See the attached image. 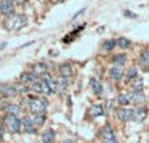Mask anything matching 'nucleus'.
Listing matches in <instances>:
<instances>
[{"label": "nucleus", "instance_id": "obj_22", "mask_svg": "<svg viewBox=\"0 0 149 143\" xmlns=\"http://www.w3.org/2000/svg\"><path fill=\"white\" fill-rule=\"evenodd\" d=\"M88 112H90V114H91V117L93 118H95V117H99V116H102L103 114V108H102V105H93V107L88 109Z\"/></svg>", "mask_w": 149, "mask_h": 143}, {"label": "nucleus", "instance_id": "obj_6", "mask_svg": "<svg viewBox=\"0 0 149 143\" xmlns=\"http://www.w3.org/2000/svg\"><path fill=\"white\" fill-rule=\"evenodd\" d=\"M32 91L36 93H40V95H50L52 93L50 88L48 87V84L44 80H38L37 83H34L32 85Z\"/></svg>", "mask_w": 149, "mask_h": 143}, {"label": "nucleus", "instance_id": "obj_21", "mask_svg": "<svg viewBox=\"0 0 149 143\" xmlns=\"http://www.w3.org/2000/svg\"><path fill=\"white\" fill-rule=\"evenodd\" d=\"M136 78H137V68L136 67H130L128 68V71H127V74H125V81L127 83H130V81L135 80Z\"/></svg>", "mask_w": 149, "mask_h": 143}, {"label": "nucleus", "instance_id": "obj_32", "mask_svg": "<svg viewBox=\"0 0 149 143\" xmlns=\"http://www.w3.org/2000/svg\"><path fill=\"white\" fill-rule=\"evenodd\" d=\"M83 12H84V9H81V11H79L78 13H75V14H74V17H73V19H71V20H75L77 17H79V16H81L82 13H83Z\"/></svg>", "mask_w": 149, "mask_h": 143}, {"label": "nucleus", "instance_id": "obj_15", "mask_svg": "<svg viewBox=\"0 0 149 143\" xmlns=\"http://www.w3.org/2000/svg\"><path fill=\"white\" fill-rule=\"evenodd\" d=\"M146 116H148L146 109L141 107V108H139V109H136L135 112H133V121H135V122H143V121L146 118Z\"/></svg>", "mask_w": 149, "mask_h": 143}, {"label": "nucleus", "instance_id": "obj_23", "mask_svg": "<svg viewBox=\"0 0 149 143\" xmlns=\"http://www.w3.org/2000/svg\"><path fill=\"white\" fill-rule=\"evenodd\" d=\"M116 45H118V47L121 49V50H127V49L130 47L131 42H130V39H127L125 37H119L118 41H116Z\"/></svg>", "mask_w": 149, "mask_h": 143}, {"label": "nucleus", "instance_id": "obj_35", "mask_svg": "<svg viewBox=\"0 0 149 143\" xmlns=\"http://www.w3.org/2000/svg\"><path fill=\"white\" fill-rule=\"evenodd\" d=\"M61 143H74L73 140H63V142H61Z\"/></svg>", "mask_w": 149, "mask_h": 143}, {"label": "nucleus", "instance_id": "obj_25", "mask_svg": "<svg viewBox=\"0 0 149 143\" xmlns=\"http://www.w3.org/2000/svg\"><path fill=\"white\" fill-rule=\"evenodd\" d=\"M69 83H68V79L66 78H62L59 76V79H57V88H58V92H62L68 88Z\"/></svg>", "mask_w": 149, "mask_h": 143}, {"label": "nucleus", "instance_id": "obj_26", "mask_svg": "<svg viewBox=\"0 0 149 143\" xmlns=\"http://www.w3.org/2000/svg\"><path fill=\"white\" fill-rule=\"evenodd\" d=\"M118 102L120 105H123V107H125V105H128L131 102L130 100V95H125V93H120V95H118Z\"/></svg>", "mask_w": 149, "mask_h": 143}, {"label": "nucleus", "instance_id": "obj_27", "mask_svg": "<svg viewBox=\"0 0 149 143\" xmlns=\"http://www.w3.org/2000/svg\"><path fill=\"white\" fill-rule=\"evenodd\" d=\"M125 54H118V55H115L112 58V62L115 63V66H123L124 63H125Z\"/></svg>", "mask_w": 149, "mask_h": 143}, {"label": "nucleus", "instance_id": "obj_33", "mask_svg": "<svg viewBox=\"0 0 149 143\" xmlns=\"http://www.w3.org/2000/svg\"><path fill=\"white\" fill-rule=\"evenodd\" d=\"M15 1H16L17 4H24L26 1V0H15Z\"/></svg>", "mask_w": 149, "mask_h": 143}, {"label": "nucleus", "instance_id": "obj_29", "mask_svg": "<svg viewBox=\"0 0 149 143\" xmlns=\"http://www.w3.org/2000/svg\"><path fill=\"white\" fill-rule=\"evenodd\" d=\"M45 114H37V116H33V124L36 126H42V125L45 124Z\"/></svg>", "mask_w": 149, "mask_h": 143}, {"label": "nucleus", "instance_id": "obj_38", "mask_svg": "<svg viewBox=\"0 0 149 143\" xmlns=\"http://www.w3.org/2000/svg\"><path fill=\"white\" fill-rule=\"evenodd\" d=\"M0 1H1V0H0Z\"/></svg>", "mask_w": 149, "mask_h": 143}, {"label": "nucleus", "instance_id": "obj_31", "mask_svg": "<svg viewBox=\"0 0 149 143\" xmlns=\"http://www.w3.org/2000/svg\"><path fill=\"white\" fill-rule=\"evenodd\" d=\"M123 14L125 17H128V19H137V14H136L135 12H132V11H128V9H125V11L123 12Z\"/></svg>", "mask_w": 149, "mask_h": 143}, {"label": "nucleus", "instance_id": "obj_34", "mask_svg": "<svg viewBox=\"0 0 149 143\" xmlns=\"http://www.w3.org/2000/svg\"><path fill=\"white\" fill-rule=\"evenodd\" d=\"M6 46H7V42H3L1 45H0V50H3V49H6Z\"/></svg>", "mask_w": 149, "mask_h": 143}, {"label": "nucleus", "instance_id": "obj_37", "mask_svg": "<svg viewBox=\"0 0 149 143\" xmlns=\"http://www.w3.org/2000/svg\"><path fill=\"white\" fill-rule=\"evenodd\" d=\"M148 127H149V125H148Z\"/></svg>", "mask_w": 149, "mask_h": 143}, {"label": "nucleus", "instance_id": "obj_9", "mask_svg": "<svg viewBox=\"0 0 149 143\" xmlns=\"http://www.w3.org/2000/svg\"><path fill=\"white\" fill-rule=\"evenodd\" d=\"M20 81H21L23 84L33 85L34 83H37V81H38V76H37L33 71H31V72H24L23 75L20 76Z\"/></svg>", "mask_w": 149, "mask_h": 143}, {"label": "nucleus", "instance_id": "obj_14", "mask_svg": "<svg viewBox=\"0 0 149 143\" xmlns=\"http://www.w3.org/2000/svg\"><path fill=\"white\" fill-rule=\"evenodd\" d=\"M58 72L59 75L62 76V78H70L71 75H73V68H71V66L69 65V63H63V65H61L58 67Z\"/></svg>", "mask_w": 149, "mask_h": 143}, {"label": "nucleus", "instance_id": "obj_19", "mask_svg": "<svg viewBox=\"0 0 149 143\" xmlns=\"http://www.w3.org/2000/svg\"><path fill=\"white\" fill-rule=\"evenodd\" d=\"M4 110H6L7 116H17L20 113V107L16 104H9V105H7Z\"/></svg>", "mask_w": 149, "mask_h": 143}, {"label": "nucleus", "instance_id": "obj_28", "mask_svg": "<svg viewBox=\"0 0 149 143\" xmlns=\"http://www.w3.org/2000/svg\"><path fill=\"white\" fill-rule=\"evenodd\" d=\"M115 45H116V41H113V39H106L103 42V45H102V49L104 51H111L115 47Z\"/></svg>", "mask_w": 149, "mask_h": 143}, {"label": "nucleus", "instance_id": "obj_17", "mask_svg": "<svg viewBox=\"0 0 149 143\" xmlns=\"http://www.w3.org/2000/svg\"><path fill=\"white\" fill-rule=\"evenodd\" d=\"M90 85H91V88H93V92L95 93V95H100V93L103 92V87H102L100 81H99L98 79L91 78V80H90Z\"/></svg>", "mask_w": 149, "mask_h": 143}, {"label": "nucleus", "instance_id": "obj_3", "mask_svg": "<svg viewBox=\"0 0 149 143\" xmlns=\"http://www.w3.org/2000/svg\"><path fill=\"white\" fill-rule=\"evenodd\" d=\"M4 125H6L7 130L12 134H16L20 131V127H21V122L17 118V116H6L4 118Z\"/></svg>", "mask_w": 149, "mask_h": 143}, {"label": "nucleus", "instance_id": "obj_39", "mask_svg": "<svg viewBox=\"0 0 149 143\" xmlns=\"http://www.w3.org/2000/svg\"><path fill=\"white\" fill-rule=\"evenodd\" d=\"M148 143H149V142H148Z\"/></svg>", "mask_w": 149, "mask_h": 143}, {"label": "nucleus", "instance_id": "obj_13", "mask_svg": "<svg viewBox=\"0 0 149 143\" xmlns=\"http://www.w3.org/2000/svg\"><path fill=\"white\" fill-rule=\"evenodd\" d=\"M108 74H110V78L112 80L119 81L121 79V76H123V68L120 66H113V67L110 68V72Z\"/></svg>", "mask_w": 149, "mask_h": 143}, {"label": "nucleus", "instance_id": "obj_8", "mask_svg": "<svg viewBox=\"0 0 149 143\" xmlns=\"http://www.w3.org/2000/svg\"><path fill=\"white\" fill-rule=\"evenodd\" d=\"M21 122V126H23V130L28 134H34L36 133V129H34V124H33V120L28 116H24L23 120H20Z\"/></svg>", "mask_w": 149, "mask_h": 143}, {"label": "nucleus", "instance_id": "obj_1", "mask_svg": "<svg viewBox=\"0 0 149 143\" xmlns=\"http://www.w3.org/2000/svg\"><path fill=\"white\" fill-rule=\"evenodd\" d=\"M28 24V17L25 14H11L7 17V20L4 21V26L7 30L9 32H17L20 29H23L24 26H26Z\"/></svg>", "mask_w": 149, "mask_h": 143}, {"label": "nucleus", "instance_id": "obj_5", "mask_svg": "<svg viewBox=\"0 0 149 143\" xmlns=\"http://www.w3.org/2000/svg\"><path fill=\"white\" fill-rule=\"evenodd\" d=\"M133 109L130 108H120L116 110V117L121 121V122H128V121H133Z\"/></svg>", "mask_w": 149, "mask_h": 143}, {"label": "nucleus", "instance_id": "obj_20", "mask_svg": "<svg viewBox=\"0 0 149 143\" xmlns=\"http://www.w3.org/2000/svg\"><path fill=\"white\" fill-rule=\"evenodd\" d=\"M130 100L132 101V102H135V104H141L144 101V95L143 92H131L130 95Z\"/></svg>", "mask_w": 149, "mask_h": 143}, {"label": "nucleus", "instance_id": "obj_11", "mask_svg": "<svg viewBox=\"0 0 149 143\" xmlns=\"http://www.w3.org/2000/svg\"><path fill=\"white\" fill-rule=\"evenodd\" d=\"M0 12L6 16H11L13 12V1L12 0H1L0 1Z\"/></svg>", "mask_w": 149, "mask_h": 143}, {"label": "nucleus", "instance_id": "obj_24", "mask_svg": "<svg viewBox=\"0 0 149 143\" xmlns=\"http://www.w3.org/2000/svg\"><path fill=\"white\" fill-rule=\"evenodd\" d=\"M33 72L36 74L37 76L44 75V74L46 72V66L44 65V63H36V65L33 66Z\"/></svg>", "mask_w": 149, "mask_h": 143}, {"label": "nucleus", "instance_id": "obj_12", "mask_svg": "<svg viewBox=\"0 0 149 143\" xmlns=\"http://www.w3.org/2000/svg\"><path fill=\"white\" fill-rule=\"evenodd\" d=\"M139 65H140L144 70L149 68V47L144 49V50L141 51L140 56H139Z\"/></svg>", "mask_w": 149, "mask_h": 143}, {"label": "nucleus", "instance_id": "obj_7", "mask_svg": "<svg viewBox=\"0 0 149 143\" xmlns=\"http://www.w3.org/2000/svg\"><path fill=\"white\" fill-rule=\"evenodd\" d=\"M0 93L4 96V97H13L17 95L16 87L9 83H1L0 84Z\"/></svg>", "mask_w": 149, "mask_h": 143}, {"label": "nucleus", "instance_id": "obj_2", "mask_svg": "<svg viewBox=\"0 0 149 143\" xmlns=\"http://www.w3.org/2000/svg\"><path fill=\"white\" fill-rule=\"evenodd\" d=\"M28 107H29V112L33 116L44 114L46 108H48V101L41 97H32L28 101Z\"/></svg>", "mask_w": 149, "mask_h": 143}, {"label": "nucleus", "instance_id": "obj_18", "mask_svg": "<svg viewBox=\"0 0 149 143\" xmlns=\"http://www.w3.org/2000/svg\"><path fill=\"white\" fill-rule=\"evenodd\" d=\"M132 91L133 92H143V88H144V81L143 78H136L135 80H132Z\"/></svg>", "mask_w": 149, "mask_h": 143}, {"label": "nucleus", "instance_id": "obj_30", "mask_svg": "<svg viewBox=\"0 0 149 143\" xmlns=\"http://www.w3.org/2000/svg\"><path fill=\"white\" fill-rule=\"evenodd\" d=\"M16 91H17V93H26L29 89L25 84H19V85H16Z\"/></svg>", "mask_w": 149, "mask_h": 143}, {"label": "nucleus", "instance_id": "obj_36", "mask_svg": "<svg viewBox=\"0 0 149 143\" xmlns=\"http://www.w3.org/2000/svg\"><path fill=\"white\" fill-rule=\"evenodd\" d=\"M1 135H3V127L0 126V137H1Z\"/></svg>", "mask_w": 149, "mask_h": 143}, {"label": "nucleus", "instance_id": "obj_10", "mask_svg": "<svg viewBox=\"0 0 149 143\" xmlns=\"http://www.w3.org/2000/svg\"><path fill=\"white\" fill-rule=\"evenodd\" d=\"M41 80H44V81L46 83V84H48V87L50 88L52 93L58 92V88H57V80H54L53 76H52L50 74L45 72L44 75H41Z\"/></svg>", "mask_w": 149, "mask_h": 143}, {"label": "nucleus", "instance_id": "obj_16", "mask_svg": "<svg viewBox=\"0 0 149 143\" xmlns=\"http://www.w3.org/2000/svg\"><path fill=\"white\" fill-rule=\"evenodd\" d=\"M54 131L52 129H48L42 133L41 135V139H42V143H53L54 142Z\"/></svg>", "mask_w": 149, "mask_h": 143}, {"label": "nucleus", "instance_id": "obj_4", "mask_svg": "<svg viewBox=\"0 0 149 143\" xmlns=\"http://www.w3.org/2000/svg\"><path fill=\"white\" fill-rule=\"evenodd\" d=\"M100 140L102 143H118L115 134H113V130L110 125H106L100 130Z\"/></svg>", "mask_w": 149, "mask_h": 143}]
</instances>
